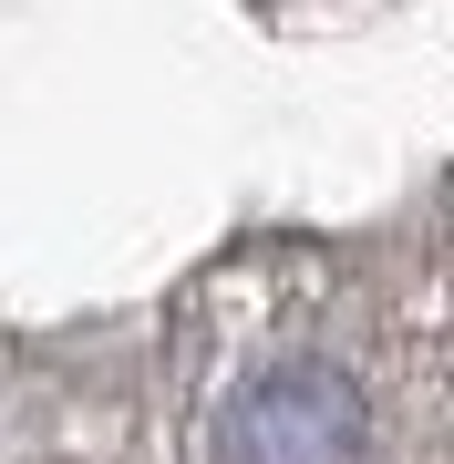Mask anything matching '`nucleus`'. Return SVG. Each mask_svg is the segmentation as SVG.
<instances>
[{
    "label": "nucleus",
    "instance_id": "1",
    "mask_svg": "<svg viewBox=\"0 0 454 464\" xmlns=\"http://www.w3.org/2000/svg\"><path fill=\"white\" fill-rule=\"evenodd\" d=\"M372 382L341 351H258L207 372L197 392V464H382Z\"/></svg>",
    "mask_w": 454,
    "mask_h": 464
}]
</instances>
